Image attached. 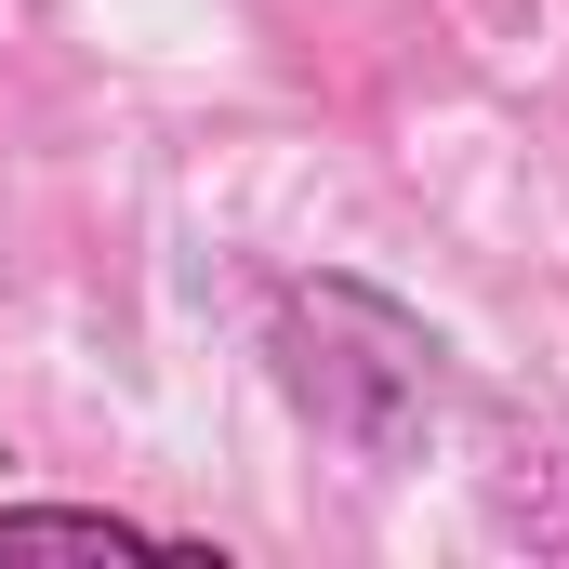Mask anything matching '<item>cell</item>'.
<instances>
[{
	"instance_id": "obj_1",
	"label": "cell",
	"mask_w": 569,
	"mask_h": 569,
	"mask_svg": "<svg viewBox=\"0 0 569 569\" xmlns=\"http://www.w3.org/2000/svg\"><path fill=\"white\" fill-rule=\"evenodd\" d=\"M266 371L305 425L358 463H411L437 437V398H450V345H437L425 305H398L358 266H318V279L266 291Z\"/></svg>"
},
{
	"instance_id": "obj_2",
	"label": "cell",
	"mask_w": 569,
	"mask_h": 569,
	"mask_svg": "<svg viewBox=\"0 0 569 569\" xmlns=\"http://www.w3.org/2000/svg\"><path fill=\"white\" fill-rule=\"evenodd\" d=\"M0 557H199L120 503H0Z\"/></svg>"
}]
</instances>
